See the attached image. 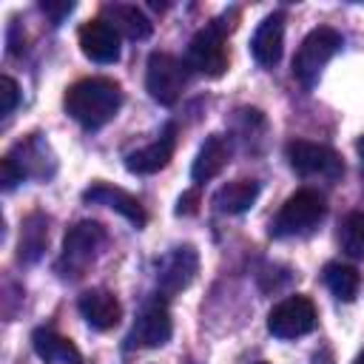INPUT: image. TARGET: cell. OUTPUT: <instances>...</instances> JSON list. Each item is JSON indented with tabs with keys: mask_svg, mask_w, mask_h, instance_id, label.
Listing matches in <instances>:
<instances>
[{
	"mask_svg": "<svg viewBox=\"0 0 364 364\" xmlns=\"http://www.w3.org/2000/svg\"><path fill=\"white\" fill-rule=\"evenodd\" d=\"M122 105V91L114 80L105 77H88L74 82L65 91V111L71 119H77L82 128H102L117 117Z\"/></svg>",
	"mask_w": 364,
	"mask_h": 364,
	"instance_id": "1",
	"label": "cell"
},
{
	"mask_svg": "<svg viewBox=\"0 0 364 364\" xmlns=\"http://www.w3.org/2000/svg\"><path fill=\"white\" fill-rule=\"evenodd\" d=\"M338 48H341V34L336 28H330V26L313 28L301 40V46H299V51L293 57V77L304 88H313L318 74H321V68L336 57Z\"/></svg>",
	"mask_w": 364,
	"mask_h": 364,
	"instance_id": "2",
	"label": "cell"
},
{
	"mask_svg": "<svg viewBox=\"0 0 364 364\" xmlns=\"http://www.w3.org/2000/svg\"><path fill=\"white\" fill-rule=\"evenodd\" d=\"M324 196L313 188H301L287 202L273 219V236H301L310 233L321 219H324Z\"/></svg>",
	"mask_w": 364,
	"mask_h": 364,
	"instance_id": "3",
	"label": "cell"
},
{
	"mask_svg": "<svg viewBox=\"0 0 364 364\" xmlns=\"http://www.w3.org/2000/svg\"><path fill=\"white\" fill-rule=\"evenodd\" d=\"M185 82H188V71H185V63L182 60H176L173 54H165V51H154L148 57V65H145V88H148V94L156 102L173 105L182 97Z\"/></svg>",
	"mask_w": 364,
	"mask_h": 364,
	"instance_id": "4",
	"label": "cell"
},
{
	"mask_svg": "<svg viewBox=\"0 0 364 364\" xmlns=\"http://www.w3.org/2000/svg\"><path fill=\"white\" fill-rule=\"evenodd\" d=\"M188 65L205 77H222L228 71V46H225V26L213 20L210 26L199 28L188 43Z\"/></svg>",
	"mask_w": 364,
	"mask_h": 364,
	"instance_id": "5",
	"label": "cell"
},
{
	"mask_svg": "<svg viewBox=\"0 0 364 364\" xmlns=\"http://www.w3.org/2000/svg\"><path fill=\"white\" fill-rule=\"evenodd\" d=\"M105 242V230L97 222H80L65 233L60 270L63 276H82V270L94 262L100 245Z\"/></svg>",
	"mask_w": 364,
	"mask_h": 364,
	"instance_id": "6",
	"label": "cell"
},
{
	"mask_svg": "<svg viewBox=\"0 0 364 364\" xmlns=\"http://www.w3.org/2000/svg\"><path fill=\"white\" fill-rule=\"evenodd\" d=\"M287 159L293 165V171H299L301 176H324V179H338L344 173V162L341 156L318 142H304L296 139L287 145Z\"/></svg>",
	"mask_w": 364,
	"mask_h": 364,
	"instance_id": "7",
	"label": "cell"
},
{
	"mask_svg": "<svg viewBox=\"0 0 364 364\" xmlns=\"http://www.w3.org/2000/svg\"><path fill=\"white\" fill-rule=\"evenodd\" d=\"M316 327V307L307 296H290L279 301L267 316V330L276 338H299Z\"/></svg>",
	"mask_w": 364,
	"mask_h": 364,
	"instance_id": "8",
	"label": "cell"
},
{
	"mask_svg": "<svg viewBox=\"0 0 364 364\" xmlns=\"http://www.w3.org/2000/svg\"><path fill=\"white\" fill-rule=\"evenodd\" d=\"M77 40H80V48L88 60L94 63H117L119 60V31L108 23V20H88L80 26L77 31Z\"/></svg>",
	"mask_w": 364,
	"mask_h": 364,
	"instance_id": "9",
	"label": "cell"
},
{
	"mask_svg": "<svg viewBox=\"0 0 364 364\" xmlns=\"http://www.w3.org/2000/svg\"><path fill=\"white\" fill-rule=\"evenodd\" d=\"M199 270V256L191 245L185 247H173L162 262H159V273H156V284L165 296H176L179 290H185L193 276Z\"/></svg>",
	"mask_w": 364,
	"mask_h": 364,
	"instance_id": "10",
	"label": "cell"
},
{
	"mask_svg": "<svg viewBox=\"0 0 364 364\" xmlns=\"http://www.w3.org/2000/svg\"><path fill=\"white\" fill-rule=\"evenodd\" d=\"M171 333H173V324H171L168 307L162 301H154L139 313L136 324L131 327L128 344L131 347H162V344H168Z\"/></svg>",
	"mask_w": 364,
	"mask_h": 364,
	"instance_id": "11",
	"label": "cell"
},
{
	"mask_svg": "<svg viewBox=\"0 0 364 364\" xmlns=\"http://www.w3.org/2000/svg\"><path fill=\"white\" fill-rule=\"evenodd\" d=\"M282 48H284V14L273 11L259 23V28L250 40V51L259 65L270 68L282 60Z\"/></svg>",
	"mask_w": 364,
	"mask_h": 364,
	"instance_id": "12",
	"label": "cell"
},
{
	"mask_svg": "<svg viewBox=\"0 0 364 364\" xmlns=\"http://www.w3.org/2000/svg\"><path fill=\"white\" fill-rule=\"evenodd\" d=\"M82 318L94 327V330H111L119 324L122 318V304L117 301L114 293L108 290H85L77 301Z\"/></svg>",
	"mask_w": 364,
	"mask_h": 364,
	"instance_id": "13",
	"label": "cell"
},
{
	"mask_svg": "<svg viewBox=\"0 0 364 364\" xmlns=\"http://www.w3.org/2000/svg\"><path fill=\"white\" fill-rule=\"evenodd\" d=\"M173 145H176V139H173V125H168L159 139H154L151 145H145V148H139V151H131V154L125 156V168H128L131 173H156V171H162V168L171 162Z\"/></svg>",
	"mask_w": 364,
	"mask_h": 364,
	"instance_id": "14",
	"label": "cell"
},
{
	"mask_svg": "<svg viewBox=\"0 0 364 364\" xmlns=\"http://www.w3.org/2000/svg\"><path fill=\"white\" fill-rule=\"evenodd\" d=\"M82 199H85V202H100V205H108L111 210L122 213V216H125L131 225H136V228H142V225L148 222V216H145L142 205L136 202V196L125 193L122 188H114V185L97 182V185H91V188L82 193Z\"/></svg>",
	"mask_w": 364,
	"mask_h": 364,
	"instance_id": "15",
	"label": "cell"
},
{
	"mask_svg": "<svg viewBox=\"0 0 364 364\" xmlns=\"http://www.w3.org/2000/svg\"><path fill=\"white\" fill-rule=\"evenodd\" d=\"M31 344L43 364H82V353L77 350V344L48 327L34 330Z\"/></svg>",
	"mask_w": 364,
	"mask_h": 364,
	"instance_id": "16",
	"label": "cell"
},
{
	"mask_svg": "<svg viewBox=\"0 0 364 364\" xmlns=\"http://www.w3.org/2000/svg\"><path fill=\"white\" fill-rule=\"evenodd\" d=\"M228 162H230V145H228V139L222 134H210L202 142V148H199V154L193 159L191 176H193V182H210L213 176L222 173V168Z\"/></svg>",
	"mask_w": 364,
	"mask_h": 364,
	"instance_id": "17",
	"label": "cell"
},
{
	"mask_svg": "<svg viewBox=\"0 0 364 364\" xmlns=\"http://www.w3.org/2000/svg\"><path fill=\"white\" fill-rule=\"evenodd\" d=\"M256 196H259V182H253V179H236V182H228V185H222L216 191L213 205L222 213H245V210L253 208Z\"/></svg>",
	"mask_w": 364,
	"mask_h": 364,
	"instance_id": "18",
	"label": "cell"
},
{
	"mask_svg": "<svg viewBox=\"0 0 364 364\" xmlns=\"http://www.w3.org/2000/svg\"><path fill=\"white\" fill-rule=\"evenodd\" d=\"M108 14H111V26L122 31L128 40H148L154 31V23L136 6H111Z\"/></svg>",
	"mask_w": 364,
	"mask_h": 364,
	"instance_id": "19",
	"label": "cell"
},
{
	"mask_svg": "<svg viewBox=\"0 0 364 364\" xmlns=\"http://www.w3.org/2000/svg\"><path fill=\"white\" fill-rule=\"evenodd\" d=\"M324 284L330 287V293L341 301H353L355 293H358V284H361V276L355 267L350 264H341V262H330L324 264Z\"/></svg>",
	"mask_w": 364,
	"mask_h": 364,
	"instance_id": "20",
	"label": "cell"
},
{
	"mask_svg": "<svg viewBox=\"0 0 364 364\" xmlns=\"http://www.w3.org/2000/svg\"><path fill=\"white\" fill-rule=\"evenodd\" d=\"M338 242L350 259H364V210H353L344 216Z\"/></svg>",
	"mask_w": 364,
	"mask_h": 364,
	"instance_id": "21",
	"label": "cell"
},
{
	"mask_svg": "<svg viewBox=\"0 0 364 364\" xmlns=\"http://www.w3.org/2000/svg\"><path fill=\"white\" fill-rule=\"evenodd\" d=\"M37 222H40V216H31L23 228V236H20V256H26V259H37L46 239H48V228L37 225Z\"/></svg>",
	"mask_w": 364,
	"mask_h": 364,
	"instance_id": "22",
	"label": "cell"
},
{
	"mask_svg": "<svg viewBox=\"0 0 364 364\" xmlns=\"http://www.w3.org/2000/svg\"><path fill=\"white\" fill-rule=\"evenodd\" d=\"M17 100H20L17 82L11 77H0V114L9 117L14 111V105H17Z\"/></svg>",
	"mask_w": 364,
	"mask_h": 364,
	"instance_id": "23",
	"label": "cell"
},
{
	"mask_svg": "<svg viewBox=\"0 0 364 364\" xmlns=\"http://www.w3.org/2000/svg\"><path fill=\"white\" fill-rule=\"evenodd\" d=\"M23 168L14 162V156H3L0 159V182H3V188L6 191H11L17 182H23Z\"/></svg>",
	"mask_w": 364,
	"mask_h": 364,
	"instance_id": "24",
	"label": "cell"
},
{
	"mask_svg": "<svg viewBox=\"0 0 364 364\" xmlns=\"http://www.w3.org/2000/svg\"><path fill=\"white\" fill-rule=\"evenodd\" d=\"M40 9H43L46 14H51V20H54V23H60V20H63V14H68V11L74 9V3H43Z\"/></svg>",
	"mask_w": 364,
	"mask_h": 364,
	"instance_id": "25",
	"label": "cell"
},
{
	"mask_svg": "<svg viewBox=\"0 0 364 364\" xmlns=\"http://www.w3.org/2000/svg\"><path fill=\"white\" fill-rule=\"evenodd\" d=\"M196 202H199V193L196 191H188L179 196V205H176V213H196Z\"/></svg>",
	"mask_w": 364,
	"mask_h": 364,
	"instance_id": "26",
	"label": "cell"
},
{
	"mask_svg": "<svg viewBox=\"0 0 364 364\" xmlns=\"http://www.w3.org/2000/svg\"><path fill=\"white\" fill-rule=\"evenodd\" d=\"M355 151H358V156H361V165H364V136L355 142Z\"/></svg>",
	"mask_w": 364,
	"mask_h": 364,
	"instance_id": "27",
	"label": "cell"
},
{
	"mask_svg": "<svg viewBox=\"0 0 364 364\" xmlns=\"http://www.w3.org/2000/svg\"><path fill=\"white\" fill-rule=\"evenodd\" d=\"M355 364H364V353H361V355H358V358H355Z\"/></svg>",
	"mask_w": 364,
	"mask_h": 364,
	"instance_id": "28",
	"label": "cell"
},
{
	"mask_svg": "<svg viewBox=\"0 0 364 364\" xmlns=\"http://www.w3.org/2000/svg\"><path fill=\"white\" fill-rule=\"evenodd\" d=\"M259 364H267V361H259Z\"/></svg>",
	"mask_w": 364,
	"mask_h": 364,
	"instance_id": "29",
	"label": "cell"
}]
</instances>
